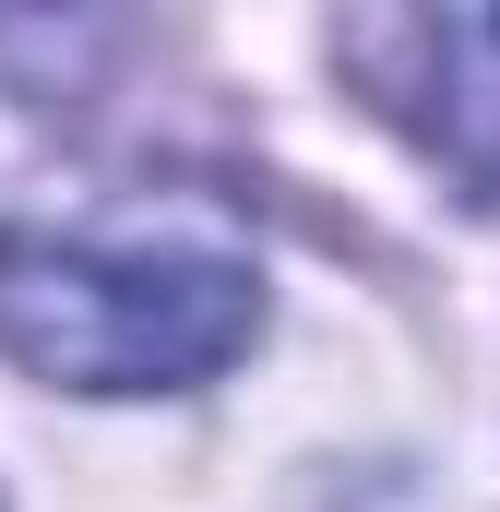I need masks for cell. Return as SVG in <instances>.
<instances>
[{
  "instance_id": "cell-1",
  "label": "cell",
  "mask_w": 500,
  "mask_h": 512,
  "mask_svg": "<svg viewBox=\"0 0 500 512\" xmlns=\"http://www.w3.org/2000/svg\"><path fill=\"white\" fill-rule=\"evenodd\" d=\"M262 334V274L215 239L0 227V346L60 393H191Z\"/></svg>"
},
{
  "instance_id": "cell-2",
  "label": "cell",
  "mask_w": 500,
  "mask_h": 512,
  "mask_svg": "<svg viewBox=\"0 0 500 512\" xmlns=\"http://www.w3.org/2000/svg\"><path fill=\"white\" fill-rule=\"evenodd\" d=\"M429 96H441V155L500 191V0H429Z\"/></svg>"
},
{
  "instance_id": "cell-3",
  "label": "cell",
  "mask_w": 500,
  "mask_h": 512,
  "mask_svg": "<svg viewBox=\"0 0 500 512\" xmlns=\"http://www.w3.org/2000/svg\"><path fill=\"white\" fill-rule=\"evenodd\" d=\"M131 0H0V96H84Z\"/></svg>"
}]
</instances>
